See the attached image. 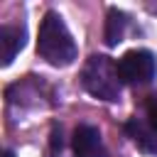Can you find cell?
<instances>
[{"label": "cell", "mask_w": 157, "mask_h": 157, "mask_svg": "<svg viewBox=\"0 0 157 157\" xmlns=\"http://www.w3.org/2000/svg\"><path fill=\"white\" fill-rule=\"evenodd\" d=\"M2 157H15V155H12L10 150H5V155H2Z\"/></svg>", "instance_id": "9c48e42d"}, {"label": "cell", "mask_w": 157, "mask_h": 157, "mask_svg": "<svg viewBox=\"0 0 157 157\" xmlns=\"http://www.w3.org/2000/svg\"><path fill=\"white\" fill-rule=\"evenodd\" d=\"M81 83L83 88L101 98V101H118L120 98V76H118V61L103 54H93L81 71Z\"/></svg>", "instance_id": "7a4b0ae2"}, {"label": "cell", "mask_w": 157, "mask_h": 157, "mask_svg": "<svg viewBox=\"0 0 157 157\" xmlns=\"http://www.w3.org/2000/svg\"><path fill=\"white\" fill-rule=\"evenodd\" d=\"M37 52L52 66H69L76 59V42L56 12H47L39 25Z\"/></svg>", "instance_id": "6da1fadb"}, {"label": "cell", "mask_w": 157, "mask_h": 157, "mask_svg": "<svg viewBox=\"0 0 157 157\" xmlns=\"http://www.w3.org/2000/svg\"><path fill=\"white\" fill-rule=\"evenodd\" d=\"M145 110H147V123L157 130V93H152L145 103Z\"/></svg>", "instance_id": "ba28073f"}, {"label": "cell", "mask_w": 157, "mask_h": 157, "mask_svg": "<svg viewBox=\"0 0 157 157\" xmlns=\"http://www.w3.org/2000/svg\"><path fill=\"white\" fill-rule=\"evenodd\" d=\"M74 155L76 157H108L103 137L93 125H78L74 130Z\"/></svg>", "instance_id": "277c9868"}, {"label": "cell", "mask_w": 157, "mask_h": 157, "mask_svg": "<svg viewBox=\"0 0 157 157\" xmlns=\"http://www.w3.org/2000/svg\"><path fill=\"white\" fill-rule=\"evenodd\" d=\"M125 132L130 135V140L147 155H157V130L140 118H130L125 123Z\"/></svg>", "instance_id": "5b68a950"}, {"label": "cell", "mask_w": 157, "mask_h": 157, "mask_svg": "<svg viewBox=\"0 0 157 157\" xmlns=\"http://www.w3.org/2000/svg\"><path fill=\"white\" fill-rule=\"evenodd\" d=\"M125 29H128V15L120 12V10H115V7L108 10V15H105V29H103L105 44H108V47H115V44L123 39Z\"/></svg>", "instance_id": "52a82bcc"}, {"label": "cell", "mask_w": 157, "mask_h": 157, "mask_svg": "<svg viewBox=\"0 0 157 157\" xmlns=\"http://www.w3.org/2000/svg\"><path fill=\"white\" fill-rule=\"evenodd\" d=\"M25 27H17V25H5L0 29V52H2V66L12 64L15 54L25 47Z\"/></svg>", "instance_id": "8992f818"}, {"label": "cell", "mask_w": 157, "mask_h": 157, "mask_svg": "<svg viewBox=\"0 0 157 157\" xmlns=\"http://www.w3.org/2000/svg\"><path fill=\"white\" fill-rule=\"evenodd\" d=\"M157 74V59L147 49H130L118 59V76L123 83L145 86Z\"/></svg>", "instance_id": "3957f363"}]
</instances>
